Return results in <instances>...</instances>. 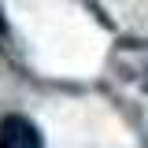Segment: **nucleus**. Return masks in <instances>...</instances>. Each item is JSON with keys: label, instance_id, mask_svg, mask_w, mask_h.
<instances>
[{"label": "nucleus", "instance_id": "f03ea898", "mask_svg": "<svg viewBox=\"0 0 148 148\" xmlns=\"http://www.w3.org/2000/svg\"><path fill=\"white\" fill-rule=\"evenodd\" d=\"M0 37H4V11H0Z\"/></svg>", "mask_w": 148, "mask_h": 148}, {"label": "nucleus", "instance_id": "f257e3e1", "mask_svg": "<svg viewBox=\"0 0 148 148\" xmlns=\"http://www.w3.org/2000/svg\"><path fill=\"white\" fill-rule=\"evenodd\" d=\"M0 148H45L37 122L26 115H4L0 119Z\"/></svg>", "mask_w": 148, "mask_h": 148}]
</instances>
